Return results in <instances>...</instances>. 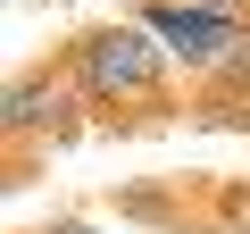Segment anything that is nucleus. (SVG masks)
<instances>
[{
    "instance_id": "nucleus-1",
    "label": "nucleus",
    "mask_w": 250,
    "mask_h": 234,
    "mask_svg": "<svg viewBox=\"0 0 250 234\" xmlns=\"http://www.w3.org/2000/svg\"><path fill=\"white\" fill-rule=\"evenodd\" d=\"M59 59H67V75H75V92L92 100V117H100V126H159V117H175L167 42H159L142 17L83 25Z\"/></svg>"
},
{
    "instance_id": "nucleus-2",
    "label": "nucleus",
    "mask_w": 250,
    "mask_h": 234,
    "mask_svg": "<svg viewBox=\"0 0 250 234\" xmlns=\"http://www.w3.org/2000/svg\"><path fill=\"white\" fill-rule=\"evenodd\" d=\"M83 109H92V100L75 92L67 59H42V67H17V75H9V100H0V134H9V151L25 159L42 134H50V142H67Z\"/></svg>"
},
{
    "instance_id": "nucleus-3",
    "label": "nucleus",
    "mask_w": 250,
    "mask_h": 234,
    "mask_svg": "<svg viewBox=\"0 0 250 234\" xmlns=\"http://www.w3.org/2000/svg\"><path fill=\"white\" fill-rule=\"evenodd\" d=\"M159 42H167V59H184L192 75H208L242 34H250V17H225V9H200V0H142L134 9Z\"/></svg>"
},
{
    "instance_id": "nucleus-4",
    "label": "nucleus",
    "mask_w": 250,
    "mask_h": 234,
    "mask_svg": "<svg viewBox=\"0 0 250 234\" xmlns=\"http://www.w3.org/2000/svg\"><path fill=\"white\" fill-rule=\"evenodd\" d=\"M34 234H100V226H83V217H50V226H34Z\"/></svg>"
},
{
    "instance_id": "nucleus-5",
    "label": "nucleus",
    "mask_w": 250,
    "mask_h": 234,
    "mask_svg": "<svg viewBox=\"0 0 250 234\" xmlns=\"http://www.w3.org/2000/svg\"><path fill=\"white\" fill-rule=\"evenodd\" d=\"M200 9H225V17H250V0H200Z\"/></svg>"
}]
</instances>
